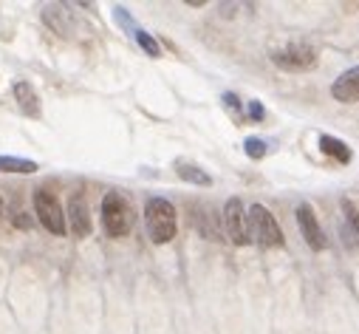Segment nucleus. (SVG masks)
Listing matches in <instances>:
<instances>
[{"mask_svg": "<svg viewBox=\"0 0 359 334\" xmlns=\"http://www.w3.org/2000/svg\"><path fill=\"white\" fill-rule=\"evenodd\" d=\"M144 227H147V235L153 243H170L178 232L175 207L161 196L147 199L144 201Z\"/></svg>", "mask_w": 359, "mask_h": 334, "instance_id": "obj_1", "label": "nucleus"}, {"mask_svg": "<svg viewBox=\"0 0 359 334\" xmlns=\"http://www.w3.org/2000/svg\"><path fill=\"white\" fill-rule=\"evenodd\" d=\"M133 224H136L133 204L116 190L105 193V199H102V227H105V232L111 238H125L133 229Z\"/></svg>", "mask_w": 359, "mask_h": 334, "instance_id": "obj_2", "label": "nucleus"}, {"mask_svg": "<svg viewBox=\"0 0 359 334\" xmlns=\"http://www.w3.org/2000/svg\"><path fill=\"white\" fill-rule=\"evenodd\" d=\"M246 232H249V241H257L260 246H283L286 243L278 218L263 204H252L246 210Z\"/></svg>", "mask_w": 359, "mask_h": 334, "instance_id": "obj_3", "label": "nucleus"}, {"mask_svg": "<svg viewBox=\"0 0 359 334\" xmlns=\"http://www.w3.org/2000/svg\"><path fill=\"white\" fill-rule=\"evenodd\" d=\"M32 201H34V215H37V221H40L51 235H65L68 224H65V210H62L60 199H57L51 190L37 187L34 196H32Z\"/></svg>", "mask_w": 359, "mask_h": 334, "instance_id": "obj_4", "label": "nucleus"}, {"mask_svg": "<svg viewBox=\"0 0 359 334\" xmlns=\"http://www.w3.org/2000/svg\"><path fill=\"white\" fill-rule=\"evenodd\" d=\"M272 62L280 65L283 71H311L317 65V51L306 43H289L272 51Z\"/></svg>", "mask_w": 359, "mask_h": 334, "instance_id": "obj_5", "label": "nucleus"}, {"mask_svg": "<svg viewBox=\"0 0 359 334\" xmlns=\"http://www.w3.org/2000/svg\"><path fill=\"white\" fill-rule=\"evenodd\" d=\"M224 229H226V235H229L232 243H238V246L252 243L249 241V232H246V210H243V201L241 199H229L224 204Z\"/></svg>", "mask_w": 359, "mask_h": 334, "instance_id": "obj_6", "label": "nucleus"}, {"mask_svg": "<svg viewBox=\"0 0 359 334\" xmlns=\"http://www.w3.org/2000/svg\"><path fill=\"white\" fill-rule=\"evenodd\" d=\"M297 227H300V235L306 238V243L314 249V253H323V249H325V235H323L317 213H314V207L309 201H303L297 207Z\"/></svg>", "mask_w": 359, "mask_h": 334, "instance_id": "obj_7", "label": "nucleus"}, {"mask_svg": "<svg viewBox=\"0 0 359 334\" xmlns=\"http://www.w3.org/2000/svg\"><path fill=\"white\" fill-rule=\"evenodd\" d=\"M65 224L71 227V232H74L76 238H88V235H91L94 221H91V210H88V201H85L82 193L71 196L68 210H65Z\"/></svg>", "mask_w": 359, "mask_h": 334, "instance_id": "obj_8", "label": "nucleus"}, {"mask_svg": "<svg viewBox=\"0 0 359 334\" xmlns=\"http://www.w3.org/2000/svg\"><path fill=\"white\" fill-rule=\"evenodd\" d=\"M331 97L337 102H359V65L342 71L331 86Z\"/></svg>", "mask_w": 359, "mask_h": 334, "instance_id": "obj_9", "label": "nucleus"}, {"mask_svg": "<svg viewBox=\"0 0 359 334\" xmlns=\"http://www.w3.org/2000/svg\"><path fill=\"white\" fill-rule=\"evenodd\" d=\"M12 97H15V105H18V111H20L23 116L37 119V116L43 114L40 97H37V91L29 86V82H15V86H12Z\"/></svg>", "mask_w": 359, "mask_h": 334, "instance_id": "obj_10", "label": "nucleus"}, {"mask_svg": "<svg viewBox=\"0 0 359 334\" xmlns=\"http://www.w3.org/2000/svg\"><path fill=\"white\" fill-rule=\"evenodd\" d=\"M175 173L182 176L187 185H198V187H210L212 185V176L204 171V167H198L193 161H184V159L175 161Z\"/></svg>", "mask_w": 359, "mask_h": 334, "instance_id": "obj_11", "label": "nucleus"}, {"mask_svg": "<svg viewBox=\"0 0 359 334\" xmlns=\"http://www.w3.org/2000/svg\"><path fill=\"white\" fill-rule=\"evenodd\" d=\"M320 150H323L325 156H331L334 161H339V164H348V161L353 159L351 147H348L342 139L331 136V133H323V136H320Z\"/></svg>", "mask_w": 359, "mask_h": 334, "instance_id": "obj_12", "label": "nucleus"}, {"mask_svg": "<svg viewBox=\"0 0 359 334\" xmlns=\"http://www.w3.org/2000/svg\"><path fill=\"white\" fill-rule=\"evenodd\" d=\"M342 213H345V224H342V238L348 243H359V207L351 199H342Z\"/></svg>", "mask_w": 359, "mask_h": 334, "instance_id": "obj_13", "label": "nucleus"}, {"mask_svg": "<svg viewBox=\"0 0 359 334\" xmlns=\"http://www.w3.org/2000/svg\"><path fill=\"white\" fill-rule=\"evenodd\" d=\"M0 173H37L34 159H20V156H0Z\"/></svg>", "mask_w": 359, "mask_h": 334, "instance_id": "obj_14", "label": "nucleus"}, {"mask_svg": "<svg viewBox=\"0 0 359 334\" xmlns=\"http://www.w3.org/2000/svg\"><path fill=\"white\" fill-rule=\"evenodd\" d=\"M133 37H136V43L144 48V54H150V57H161V48H158V43L144 32V29H136L133 32Z\"/></svg>", "mask_w": 359, "mask_h": 334, "instance_id": "obj_15", "label": "nucleus"}, {"mask_svg": "<svg viewBox=\"0 0 359 334\" xmlns=\"http://www.w3.org/2000/svg\"><path fill=\"white\" fill-rule=\"evenodd\" d=\"M243 150H246L249 159H263V156H266V139H260V136H249V139L243 142Z\"/></svg>", "mask_w": 359, "mask_h": 334, "instance_id": "obj_16", "label": "nucleus"}, {"mask_svg": "<svg viewBox=\"0 0 359 334\" xmlns=\"http://www.w3.org/2000/svg\"><path fill=\"white\" fill-rule=\"evenodd\" d=\"M221 100H224L226 111H229V114H235V119H238V122H243V105H241V97H238V94H232V91H226Z\"/></svg>", "mask_w": 359, "mask_h": 334, "instance_id": "obj_17", "label": "nucleus"}, {"mask_svg": "<svg viewBox=\"0 0 359 334\" xmlns=\"http://www.w3.org/2000/svg\"><path fill=\"white\" fill-rule=\"evenodd\" d=\"M266 116V108L257 102V100H252L249 105H246V114H243V119H252V122H260Z\"/></svg>", "mask_w": 359, "mask_h": 334, "instance_id": "obj_18", "label": "nucleus"}, {"mask_svg": "<svg viewBox=\"0 0 359 334\" xmlns=\"http://www.w3.org/2000/svg\"><path fill=\"white\" fill-rule=\"evenodd\" d=\"M114 15H116V20H119V23H122L128 32H136V29H139V26L133 23V18H130V15H128L122 6H116V9H114Z\"/></svg>", "mask_w": 359, "mask_h": 334, "instance_id": "obj_19", "label": "nucleus"}, {"mask_svg": "<svg viewBox=\"0 0 359 334\" xmlns=\"http://www.w3.org/2000/svg\"><path fill=\"white\" fill-rule=\"evenodd\" d=\"M12 224H15V227H20V229H29V227H32V218H29L26 213L15 210V215H12Z\"/></svg>", "mask_w": 359, "mask_h": 334, "instance_id": "obj_20", "label": "nucleus"}, {"mask_svg": "<svg viewBox=\"0 0 359 334\" xmlns=\"http://www.w3.org/2000/svg\"><path fill=\"white\" fill-rule=\"evenodd\" d=\"M0 213H4V199H0Z\"/></svg>", "mask_w": 359, "mask_h": 334, "instance_id": "obj_21", "label": "nucleus"}]
</instances>
